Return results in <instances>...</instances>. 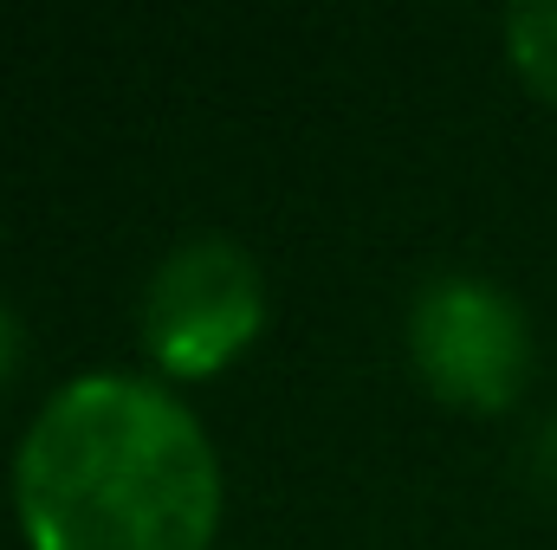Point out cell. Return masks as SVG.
<instances>
[{"label":"cell","mask_w":557,"mask_h":550,"mask_svg":"<svg viewBox=\"0 0 557 550\" xmlns=\"http://www.w3.org/2000/svg\"><path fill=\"white\" fill-rule=\"evenodd\" d=\"M227 479L208 427L169 383L91 370L59 383L13 453L33 550H208Z\"/></svg>","instance_id":"1"},{"label":"cell","mask_w":557,"mask_h":550,"mask_svg":"<svg viewBox=\"0 0 557 550\" xmlns=\"http://www.w3.org/2000/svg\"><path fill=\"white\" fill-rule=\"evenodd\" d=\"M260 330H267V273L227 234L182 240L143 285V350L175 383L227 370Z\"/></svg>","instance_id":"2"},{"label":"cell","mask_w":557,"mask_h":550,"mask_svg":"<svg viewBox=\"0 0 557 550\" xmlns=\"http://www.w3.org/2000/svg\"><path fill=\"white\" fill-rule=\"evenodd\" d=\"M409 357L416 376L454 409L499 414L532 383V324L525 304L473 273L421 285L409 304Z\"/></svg>","instance_id":"3"},{"label":"cell","mask_w":557,"mask_h":550,"mask_svg":"<svg viewBox=\"0 0 557 550\" xmlns=\"http://www.w3.org/2000/svg\"><path fill=\"white\" fill-rule=\"evenodd\" d=\"M506 52L525 78V91L557 104V0H525L506 13Z\"/></svg>","instance_id":"4"},{"label":"cell","mask_w":557,"mask_h":550,"mask_svg":"<svg viewBox=\"0 0 557 550\" xmlns=\"http://www.w3.org/2000/svg\"><path fill=\"white\" fill-rule=\"evenodd\" d=\"M13 350H20V324H13V311L0 304V376H7V363H13Z\"/></svg>","instance_id":"5"}]
</instances>
